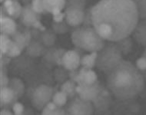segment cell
<instances>
[{"mask_svg":"<svg viewBox=\"0 0 146 115\" xmlns=\"http://www.w3.org/2000/svg\"><path fill=\"white\" fill-rule=\"evenodd\" d=\"M20 19L22 22L26 26H33V25L38 20V13L33 10L32 5H25L23 8V11L21 13Z\"/></svg>","mask_w":146,"mask_h":115,"instance_id":"7c38bea8","label":"cell"},{"mask_svg":"<svg viewBox=\"0 0 146 115\" xmlns=\"http://www.w3.org/2000/svg\"><path fill=\"white\" fill-rule=\"evenodd\" d=\"M122 60V53L118 45L115 42L108 41L98 52L96 66L98 70L107 75Z\"/></svg>","mask_w":146,"mask_h":115,"instance_id":"277c9868","label":"cell"},{"mask_svg":"<svg viewBox=\"0 0 146 115\" xmlns=\"http://www.w3.org/2000/svg\"><path fill=\"white\" fill-rule=\"evenodd\" d=\"M145 86L143 74L129 61L122 60L107 74V88L118 100L135 98Z\"/></svg>","mask_w":146,"mask_h":115,"instance_id":"7a4b0ae2","label":"cell"},{"mask_svg":"<svg viewBox=\"0 0 146 115\" xmlns=\"http://www.w3.org/2000/svg\"><path fill=\"white\" fill-rule=\"evenodd\" d=\"M66 109H63L62 107H57L56 110H54V112H53V114H60V115H63V114H66Z\"/></svg>","mask_w":146,"mask_h":115,"instance_id":"8d00e7d4","label":"cell"},{"mask_svg":"<svg viewBox=\"0 0 146 115\" xmlns=\"http://www.w3.org/2000/svg\"><path fill=\"white\" fill-rule=\"evenodd\" d=\"M84 26H92V8L88 9L87 13L85 14V18L83 21ZM93 26V25H92Z\"/></svg>","mask_w":146,"mask_h":115,"instance_id":"1f68e13d","label":"cell"},{"mask_svg":"<svg viewBox=\"0 0 146 115\" xmlns=\"http://www.w3.org/2000/svg\"><path fill=\"white\" fill-rule=\"evenodd\" d=\"M102 89L103 88L99 85L98 81H96L92 85L83 83L76 86V92L78 96L85 100H91L92 102L97 98V96L99 95Z\"/></svg>","mask_w":146,"mask_h":115,"instance_id":"ba28073f","label":"cell"},{"mask_svg":"<svg viewBox=\"0 0 146 115\" xmlns=\"http://www.w3.org/2000/svg\"><path fill=\"white\" fill-rule=\"evenodd\" d=\"M53 29L56 33H65L68 30V28L66 26V22H56L52 25Z\"/></svg>","mask_w":146,"mask_h":115,"instance_id":"4dcf8cb0","label":"cell"},{"mask_svg":"<svg viewBox=\"0 0 146 115\" xmlns=\"http://www.w3.org/2000/svg\"><path fill=\"white\" fill-rule=\"evenodd\" d=\"M42 45L37 42H31L29 43V45L27 46V52L28 54L33 56V57H37L39 56L42 53Z\"/></svg>","mask_w":146,"mask_h":115,"instance_id":"44dd1931","label":"cell"},{"mask_svg":"<svg viewBox=\"0 0 146 115\" xmlns=\"http://www.w3.org/2000/svg\"><path fill=\"white\" fill-rule=\"evenodd\" d=\"M53 97V88L42 85L35 88L32 97V102L36 109L42 110Z\"/></svg>","mask_w":146,"mask_h":115,"instance_id":"52a82bcc","label":"cell"},{"mask_svg":"<svg viewBox=\"0 0 146 115\" xmlns=\"http://www.w3.org/2000/svg\"><path fill=\"white\" fill-rule=\"evenodd\" d=\"M84 0H68L65 10L66 21L68 25L78 26L83 23L86 14L84 13Z\"/></svg>","mask_w":146,"mask_h":115,"instance_id":"5b68a950","label":"cell"},{"mask_svg":"<svg viewBox=\"0 0 146 115\" xmlns=\"http://www.w3.org/2000/svg\"><path fill=\"white\" fill-rule=\"evenodd\" d=\"M18 99L15 91L9 86L1 88L0 91V100L1 107L4 106H11L14 104Z\"/></svg>","mask_w":146,"mask_h":115,"instance_id":"4fadbf2b","label":"cell"},{"mask_svg":"<svg viewBox=\"0 0 146 115\" xmlns=\"http://www.w3.org/2000/svg\"><path fill=\"white\" fill-rule=\"evenodd\" d=\"M32 7H33V10L35 11V13H38V14L47 13L45 9V7H44L43 0H33Z\"/></svg>","mask_w":146,"mask_h":115,"instance_id":"f1b7e54d","label":"cell"},{"mask_svg":"<svg viewBox=\"0 0 146 115\" xmlns=\"http://www.w3.org/2000/svg\"><path fill=\"white\" fill-rule=\"evenodd\" d=\"M1 32L3 34L13 35L16 32V24L13 19L9 17H3L1 15Z\"/></svg>","mask_w":146,"mask_h":115,"instance_id":"5bb4252c","label":"cell"},{"mask_svg":"<svg viewBox=\"0 0 146 115\" xmlns=\"http://www.w3.org/2000/svg\"><path fill=\"white\" fill-rule=\"evenodd\" d=\"M43 3L46 12L50 13L56 9L62 10L66 4V0H43Z\"/></svg>","mask_w":146,"mask_h":115,"instance_id":"9a60e30c","label":"cell"},{"mask_svg":"<svg viewBox=\"0 0 146 115\" xmlns=\"http://www.w3.org/2000/svg\"><path fill=\"white\" fill-rule=\"evenodd\" d=\"M98 55V52H92L89 55H85L81 57V65L87 69H92L96 66V58Z\"/></svg>","mask_w":146,"mask_h":115,"instance_id":"2e32d148","label":"cell"},{"mask_svg":"<svg viewBox=\"0 0 146 115\" xmlns=\"http://www.w3.org/2000/svg\"><path fill=\"white\" fill-rule=\"evenodd\" d=\"M65 53H66V51L62 48L58 49V50L56 51L55 52H53L52 58L57 65H62V58Z\"/></svg>","mask_w":146,"mask_h":115,"instance_id":"f546056e","label":"cell"},{"mask_svg":"<svg viewBox=\"0 0 146 115\" xmlns=\"http://www.w3.org/2000/svg\"><path fill=\"white\" fill-rule=\"evenodd\" d=\"M22 50L20 49V48L19 47L16 43L14 41H12L11 43L9 44V48H8V52L6 53V55L9 57H17L21 54Z\"/></svg>","mask_w":146,"mask_h":115,"instance_id":"603a6c76","label":"cell"},{"mask_svg":"<svg viewBox=\"0 0 146 115\" xmlns=\"http://www.w3.org/2000/svg\"><path fill=\"white\" fill-rule=\"evenodd\" d=\"M1 1V3H3V1H5V0H0Z\"/></svg>","mask_w":146,"mask_h":115,"instance_id":"7bdbcfd3","label":"cell"},{"mask_svg":"<svg viewBox=\"0 0 146 115\" xmlns=\"http://www.w3.org/2000/svg\"><path fill=\"white\" fill-rule=\"evenodd\" d=\"M76 83V81L71 80V79L66 81V82L61 86V91L65 93L68 96V98H74L77 94Z\"/></svg>","mask_w":146,"mask_h":115,"instance_id":"e0dca14e","label":"cell"},{"mask_svg":"<svg viewBox=\"0 0 146 115\" xmlns=\"http://www.w3.org/2000/svg\"><path fill=\"white\" fill-rule=\"evenodd\" d=\"M13 114L16 115L22 114L24 111V106H23L21 103L15 102L13 105Z\"/></svg>","mask_w":146,"mask_h":115,"instance_id":"d6a6232c","label":"cell"},{"mask_svg":"<svg viewBox=\"0 0 146 115\" xmlns=\"http://www.w3.org/2000/svg\"><path fill=\"white\" fill-rule=\"evenodd\" d=\"M97 81V75L92 69H88L84 76V83L88 85H92Z\"/></svg>","mask_w":146,"mask_h":115,"instance_id":"484cf974","label":"cell"},{"mask_svg":"<svg viewBox=\"0 0 146 115\" xmlns=\"http://www.w3.org/2000/svg\"><path fill=\"white\" fill-rule=\"evenodd\" d=\"M131 35L139 45L146 48V17L139 18Z\"/></svg>","mask_w":146,"mask_h":115,"instance_id":"30bf717a","label":"cell"},{"mask_svg":"<svg viewBox=\"0 0 146 115\" xmlns=\"http://www.w3.org/2000/svg\"><path fill=\"white\" fill-rule=\"evenodd\" d=\"M9 87H10L14 91H15V95L19 98L23 95L24 93V85H23V81L19 79V78H13L9 81Z\"/></svg>","mask_w":146,"mask_h":115,"instance_id":"d6986e66","label":"cell"},{"mask_svg":"<svg viewBox=\"0 0 146 115\" xmlns=\"http://www.w3.org/2000/svg\"><path fill=\"white\" fill-rule=\"evenodd\" d=\"M65 17H66L65 13H61L58 15H53V20H54V22H63V19H65Z\"/></svg>","mask_w":146,"mask_h":115,"instance_id":"e575fe53","label":"cell"},{"mask_svg":"<svg viewBox=\"0 0 146 115\" xmlns=\"http://www.w3.org/2000/svg\"><path fill=\"white\" fill-rule=\"evenodd\" d=\"M0 114L2 115H11L13 114V113H12V111H11L9 109H7V108H4V109H3V110H1V112H0Z\"/></svg>","mask_w":146,"mask_h":115,"instance_id":"ab89813d","label":"cell"},{"mask_svg":"<svg viewBox=\"0 0 146 115\" xmlns=\"http://www.w3.org/2000/svg\"><path fill=\"white\" fill-rule=\"evenodd\" d=\"M42 42L45 45H52L54 44L55 40H56V36L53 33L50 32H44L42 35Z\"/></svg>","mask_w":146,"mask_h":115,"instance_id":"83f0119b","label":"cell"},{"mask_svg":"<svg viewBox=\"0 0 146 115\" xmlns=\"http://www.w3.org/2000/svg\"><path fill=\"white\" fill-rule=\"evenodd\" d=\"M12 39L9 37V35L2 34L1 35V55H6L9 44L12 42Z\"/></svg>","mask_w":146,"mask_h":115,"instance_id":"cb8c5ba5","label":"cell"},{"mask_svg":"<svg viewBox=\"0 0 146 115\" xmlns=\"http://www.w3.org/2000/svg\"><path fill=\"white\" fill-rule=\"evenodd\" d=\"M78 71H77L76 70H73V71H70V73H69V78H70L71 80L74 81H76V77H77V75H78Z\"/></svg>","mask_w":146,"mask_h":115,"instance_id":"74e56055","label":"cell"},{"mask_svg":"<svg viewBox=\"0 0 146 115\" xmlns=\"http://www.w3.org/2000/svg\"><path fill=\"white\" fill-rule=\"evenodd\" d=\"M13 3H14L13 0H5L3 3V6L5 9H8L9 7H10L11 5H13Z\"/></svg>","mask_w":146,"mask_h":115,"instance_id":"f35d334b","label":"cell"},{"mask_svg":"<svg viewBox=\"0 0 146 115\" xmlns=\"http://www.w3.org/2000/svg\"><path fill=\"white\" fill-rule=\"evenodd\" d=\"M42 26V23L40 22V21L39 20H37L33 25V28H38V29H39Z\"/></svg>","mask_w":146,"mask_h":115,"instance_id":"60d3db41","label":"cell"},{"mask_svg":"<svg viewBox=\"0 0 146 115\" xmlns=\"http://www.w3.org/2000/svg\"><path fill=\"white\" fill-rule=\"evenodd\" d=\"M115 43L116 45H118V47L119 48V49L121 50L122 55L129 54L131 51L132 45H133L132 40L129 36L125 38H122V39L118 41V42H115Z\"/></svg>","mask_w":146,"mask_h":115,"instance_id":"ac0fdd59","label":"cell"},{"mask_svg":"<svg viewBox=\"0 0 146 115\" xmlns=\"http://www.w3.org/2000/svg\"><path fill=\"white\" fill-rule=\"evenodd\" d=\"M142 55H143L144 57H146V48H145V51H144V52H143V54H142ZM141 73L143 74L144 78H145V79L146 80V70L145 71H143V72H141Z\"/></svg>","mask_w":146,"mask_h":115,"instance_id":"b9f144b4","label":"cell"},{"mask_svg":"<svg viewBox=\"0 0 146 115\" xmlns=\"http://www.w3.org/2000/svg\"><path fill=\"white\" fill-rule=\"evenodd\" d=\"M81 65L80 55L76 50L66 52L62 58V65L68 71L77 70Z\"/></svg>","mask_w":146,"mask_h":115,"instance_id":"9c48e42d","label":"cell"},{"mask_svg":"<svg viewBox=\"0 0 146 115\" xmlns=\"http://www.w3.org/2000/svg\"><path fill=\"white\" fill-rule=\"evenodd\" d=\"M67 98H68V96L61 91H57L53 95L52 101L58 107H63L67 103Z\"/></svg>","mask_w":146,"mask_h":115,"instance_id":"7402d4cb","label":"cell"},{"mask_svg":"<svg viewBox=\"0 0 146 115\" xmlns=\"http://www.w3.org/2000/svg\"><path fill=\"white\" fill-rule=\"evenodd\" d=\"M111 99L109 91L106 89H102L99 95L95 100H92L94 108L98 111H105L108 110L109 106L111 104Z\"/></svg>","mask_w":146,"mask_h":115,"instance_id":"8fae6325","label":"cell"},{"mask_svg":"<svg viewBox=\"0 0 146 115\" xmlns=\"http://www.w3.org/2000/svg\"><path fill=\"white\" fill-rule=\"evenodd\" d=\"M24 37L25 38V42H26V45L28 46L29 43L31 42V38H32V34L29 31H25V32L23 33Z\"/></svg>","mask_w":146,"mask_h":115,"instance_id":"d590c367","label":"cell"},{"mask_svg":"<svg viewBox=\"0 0 146 115\" xmlns=\"http://www.w3.org/2000/svg\"><path fill=\"white\" fill-rule=\"evenodd\" d=\"M9 81L5 72H3V70L1 68V88L9 86Z\"/></svg>","mask_w":146,"mask_h":115,"instance_id":"836d02e7","label":"cell"},{"mask_svg":"<svg viewBox=\"0 0 146 115\" xmlns=\"http://www.w3.org/2000/svg\"><path fill=\"white\" fill-rule=\"evenodd\" d=\"M13 41L16 43V45L20 48L21 50H23V48L26 47V42H25V38L24 37L23 34H21L20 32H15V34L13 35Z\"/></svg>","mask_w":146,"mask_h":115,"instance_id":"d4e9b609","label":"cell"},{"mask_svg":"<svg viewBox=\"0 0 146 115\" xmlns=\"http://www.w3.org/2000/svg\"><path fill=\"white\" fill-rule=\"evenodd\" d=\"M92 25L109 42H118L132 34L139 19L132 0H100L92 7Z\"/></svg>","mask_w":146,"mask_h":115,"instance_id":"6da1fadb","label":"cell"},{"mask_svg":"<svg viewBox=\"0 0 146 115\" xmlns=\"http://www.w3.org/2000/svg\"><path fill=\"white\" fill-rule=\"evenodd\" d=\"M6 12H7L8 15L13 19H16V18L20 17L21 13L23 11V7L21 6L19 3H18L17 1H14L13 5H11L10 7L8 9H5Z\"/></svg>","mask_w":146,"mask_h":115,"instance_id":"ffe728a7","label":"cell"},{"mask_svg":"<svg viewBox=\"0 0 146 115\" xmlns=\"http://www.w3.org/2000/svg\"><path fill=\"white\" fill-rule=\"evenodd\" d=\"M139 10V18L146 17V0H132Z\"/></svg>","mask_w":146,"mask_h":115,"instance_id":"4316f807","label":"cell"},{"mask_svg":"<svg viewBox=\"0 0 146 115\" xmlns=\"http://www.w3.org/2000/svg\"><path fill=\"white\" fill-rule=\"evenodd\" d=\"M71 38L76 47L90 52L100 51L106 43L93 26L78 27L73 31Z\"/></svg>","mask_w":146,"mask_h":115,"instance_id":"3957f363","label":"cell"},{"mask_svg":"<svg viewBox=\"0 0 146 115\" xmlns=\"http://www.w3.org/2000/svg\"><path fill=\"white\" fill-rule=\"evenodd\" d=\"M94 105L91 100H85L78 96L71 98L66 111L68 114L90 115L94 113Z\"/></svg>","mask_w":146,"mask_h":115,"instance_id":"8992f818","label":"cell"}]
</instances>
